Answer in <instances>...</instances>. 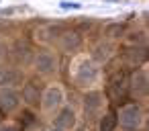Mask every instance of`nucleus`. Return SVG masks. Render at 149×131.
Wrapping results in <instances>:
<instances>
[{"label":"nucleus","instance_id":"nucleus-1","mask_svg":"<svg viewBox=\"0 0 149 131\" xmlns=\"http://www.w3.org/2000/svg\"><path fill=\"white\" fill-rule=\"evenodd\" d=\"M74 80L78 86H88L98 80V68L92 60H78L74 70Z\"/></svg>","mask_w":149,"mask_h":131},{"label":"nucleus","instance_id":"nucleus-2","mask_svg":"<svg viewBox=\"0 0 149 131\" xmlns=\"http://www.w3.org/2000/svg\"><path fill=\"white\" fill-rule=\"evenodd\" d=\"M120 125L125 127V129H137L139 125H141V121H143V117H141V109L137 106V104H125L123 109H120Z\"/></svg>","mask_w":149,"mask_h":131},{"label":"nucleus","instance_id":"nucleus-3","mask_svg":"<svg viewBox=\"0 0 149 131\" xmlns=\"http://www.w3.org/2000/svg\"><path fill=\"white\" fill-rule=\"evenodd\" d=\"M63 102V92L59 86H49L41 98V104H43V111L45 113H53L55 109H59Z\"/></svg>","mask_w":149,"mask_h":131},{"label":"nucleus","instance_id":"nucleus-4","mask_svg":"<svg viewBox=\"0 0 149 131\" xmlns=\"http://www.w3.org/2000/svg\"><path fill=\"white\" fill-rule=\"evenodd\" d=\"M33 66H35V70L41 72V74H51V72L57 70V60H55V55L49 53V51H39V53L35 55V60H33Z\"/></svg>","mask_w":149,"mask_h":131},{"label":"nucleus","instance_id":"nucleus-5","mask_svg":"<svg viewBox=\"0 0 149 131\" xmlns=\"http://www.w3.org/2000/svg\"><path fill=\"white\" fill-rule=\"evenodd\" d=\"M57 37H59L57 45L61 51H78L82 47V37L76 31H61Z\"/></svg>","mask_w":149,"mask_h":131},{"label":"nucleus","instance_id":"nucleus-6","mask_svg":"<svg viewBox=\"0 0 149 131\" xmlns=\"http://www.w3.org/2000/svg\"><path fill=\"white\" fill-rule=\"evenodd\" d=\"M23 82V74L15 68L0 66V88H13Z\"/></svg>","mask_w":149,"mask_h":131},{"label":"nucleus","instance_id":"nucleus-7","mask_svg":"<svg viewBox=\"0 0 149 131\" xmlns=\"http://www.w3.org/2000/svg\"><path fill=\"white\" fill-rule=\"evenodd\" d=\"M19 104H21V96L13 88H0V106H2V111L10 113L19 109Z\"/></svg>","mask_w":149,"mask_h":131},{"label":"nucleus","instance_id":"nucleus-8","mask_svg":"<svg viewBox=\"0 0 149 131\" xmlns=\"http://www.w3.org/2000/svg\"><path fill=\"white\" fill-rule=\"evenodd\" d=\"M131 90L137 96H145L147 94V72L145 70H137L131 78Z\"/></svg>","mask_w":149,"mask_h":131},{"label":"nucleus","instance_id":"nucleus-9","mask_svg":"<svg viewBox=\"0 0 149 131\" xmlns=\"http://www.w3.org/2000/svg\"><path fill=\"white\" fill-rule=\"evenodd\" d=\"M55 125H57L59 129H72V127L76 125V113H74L70 106L61 109V111L57 113V117H55Z\"/></svg>","mask_w":149,"mask_h":131},{"label":"nucleus","instance_id":"nucleus-10","mask_svg":"<svg viewBox=\"0 0 149 131\" xmlns=\"http://www.w3.org/2000/svg\"><path fill=\"white\" fill-rule=\"evenodd\" d=\"M63 31V27H59V25H49V27H41V29H37V39L39 41H53L59 33Z\"/></svg>","mask_w":149,"mask_h":131},{"label":"nucleus","instance_id":"nucleus-11","mask_svg":"<svg viewBox=\"0 0 149 131\" xmlns=\"http://www.w3.org/2000/svg\"><path fill=\"white\" fill-rule=\"evenodd\" d=\"M110 92H112V96L114 98H118L123 92H125V74L123 72H118V74H114L112 76V80H110Z\"/></svg>","mask_w":149,"mask_h":131},{"label":"nucleus","instance_id":"nucleus-12","mask_svg":"<svg viewBox=\"0 0 149 131\" xmlns=\"http://www.w3.org/2000/svg\"><path fill=\"white\" fill-rule=\"evenodd\" d=\"M102 109V94L100 92H90L86 96V111L88 113H96Z\"/></svg>","mask_w":149,"mask_h":131},{"label":"nucleus","instance_id":"nucleus-13","mask_svg":"<svg viewBox=\"0 0 149 131\" xmlns=\"http://www.w3.org/2000/svg\"><path fill=\"white\" fill-rule=\"evenodd\" d=\"M23 100L27 104H39V90L33 84H25V88H23Z\"/></svg>","mask_w":149,"mask_h":131},{"label":"nucleus","instance_id":"nucleus-14","mask_svg":"<svg viewBox=\"0 0 149 131\" xmlns=\"http://www.w3.org/2000/svg\"><path fill=\"white\" fill-rule=\"evenodd\" d=\"M116 115L114 113H106L104 117H102V121H100V131H114V127H116Z\"/></svg>","mask_w":149,"mask_h":131},{"label":"nucleus","instance_id":"nucleus-15","mask_svg":"<svg viewBox=\"0 0 149 131\" xmlns=\"http://www.w3.org/2000/svg\"><path fill=\"white\" fill-rule=\"evenodd\" d=\"M123 33H125V27H123L120 23H110V25H106V29H104V35L110 37V39H116V37H120Z\"/></svg>","mask_w":149,"mask_h":131},{"label":"nucleus","instance_id":"nucleus-16","mask_svg":"<svg viewBox=\"0 0 149 131\" xmlns=\"http://www.w3.org/2000/svg\"><path fill=\"white\" fill-rule=\"evenodd\" d=\"M143 57H145V49H141V47H137V49H129V51H127V60L133 62V64L141 62Z\"/></svg>","mask_w":149,"mask_h":131},{"label":"nucleus","instance_id":"nucleus-17","mask_svg":"<svg viewBox=\"0 0 149 131\" xmlns=\"http://www.w3.org/2000/svg\"><path fill=\"white\" fill-rule=\"evenodd\" d=\"M108 55H110V45H98V47H96V53H94V57H96L98 62H104V60H108Z\"/></svg>","mask_w":149,"mask_h":131},{"label":"nucleus","instance_id":"nucleus-18","mask_svg":"<svg viewBox=\"0 0 149 131\" xmlns=\"http://www.w3.org/2000/svg\"><path fill=\"white\" fill-rule=\"evenodd\" d=\"M4 57V47H2V43H0V60Z\"/></svg>","mask_w":149,"mask_h":131},{"label":"nucleus","instance_id":"nucleus-19","mask_svg":"<svg viewBox=\"0 0 149 131\" xmlns=\"http://www.w3.org/2000/svg\"><path fill=\"white\" fill-rule=\"evenodd\" d=\"M2 131H15V129H13V127H4Z\"/></svg>","mask_w":149,"mask_h":131},{"label":"nucleus","instance_id":"nucleus-20","mask_svg":"<svg viewBox=\"0 0 149 131\" xmlns=\"http://www.w3.org/2000/svg\"><path fill=\"white\" fill-rule=\"evenodd\" d=\"M49 131H63V129H59V127H55V129H49Z\"/></svg>","mask_w":149,"mask_h":131}]
</instances>
